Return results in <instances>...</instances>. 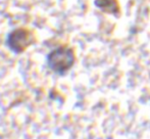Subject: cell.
I'll return each mask as SVG.
<instances>
[{"label": "cell", "instance_id": "7a4b0ae2", "mask_svg": "<svg viewBox=\"0 0 150 139\" xmlns=\"http://www.w3.org/2000/svg\"><path fill=\"white\" fill-rule=\"evenodd\" d=\"M35 41L34 35L28 29L18 28L13 30L7 37V45L14 52L25 51Z\"/></svg>", "mask_w": 150, "mask_h": 139}, {"label": "cell", "instance_id": "3957f363", "mask_svg": "<svg viewBox=\"0 0 150 139\" xmlns=\"http://www.w3.org/2000/svg\"><path fill=\"white\" fill-rule=\"evenodd\" d=\"M149 78H150V75H149Z\"/></svg>", "mask_w": 150, "mask_h": 139}, {"label": "cell", "instance_id": "6da1fadb", "mask_svg": "<svg viewBox=\"0 0 150 139\" xmlns=\"http://www.w3.org/2000/svg\"><path fill=\"white\" fill-rule=\"evenodd\" d=\"M76 62L75 52L67 46H59L47 56L48 67L56 74H64L71 70Z\"/></svg>", "mask_w": 150, "mask_h": 139}]
</instances>
